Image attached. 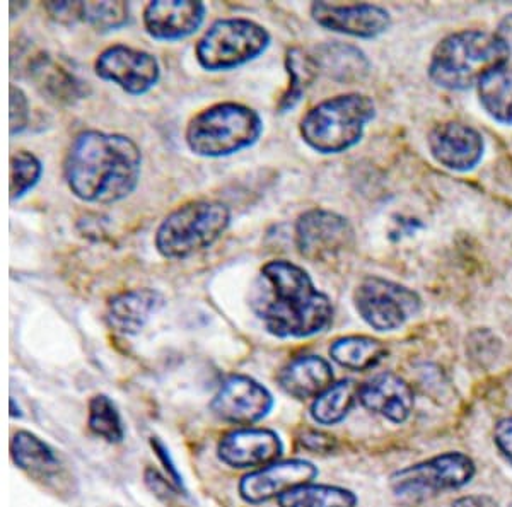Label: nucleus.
I'll return each mask as SVG.
<instances>
[{"mask_svg":"<svg viewBox=\"0 0 512 507\" xmlns=\"http://www.w3.org/2000/svg\"><path fill=\"white\" fill-rule=\"evenodd\" d=\"M96 76L113 82L132 96L151 91L159 82L161 67L152 53L127 45H113L99 53L94 62Z\"/></svg>","mask_w":512,"mask_h":507,"instance_id":"nucleus-11","label":"nucleus"},{"mask_svg":"<svg viewBox=\"0 0 512 507\" xmlns=\"http://www.w3.org/2000/svg\"><path fill=\"white\" fill-rule=\"evenodd\" d=\"M128 16L127 2H81V21L101 33L122 28L128 23Z\"/></svg>","mask_w":512,"mask_h":507,"instance_id":"nucleus-31","label":"nucleus"},{"mask_svg":"<svg viewBox=\"0 0 512 507\" xmlns=\"http://www.w3.org/2000/svg\"><path fill=\"white\" fill-rule=\"evenodd\" d=\"M330 362L320 356H301L287 362L279 373V386L296 400L318 398L333 385Z\"/></svg>","mask_w":512,"mask_h":507,"instance_id":"nucleus-20","label":"nucleus"},{"mask_svg":"<svg viewBox=\"0 0 512 507\" xmlns=\"http://www.w3.org/2000/svg\"><path fill=\"white\" fill-rule=\"evenodd\" d=\"M270 33L251 19H219L198 40L195 57L210 72L236 69L258 59L268 45Z\"/></svg>","mask_w":512,"mask_h":507,"instance_id":"nucleus-7","label":"nucleus"},{"mask_svg":"<svg viewBox=\"0 0 512 507\" xmlns=\"http://www.w3.org/2000/svg\"><path fill=\"white\" fill-rule=\"evenodd\" d=\"M11 458L23 472L40 480L52 478L60 472L59 456L30 431H18L12 436Z\"/></svg>","mask_w":512,"mask_h":507,"instance_id":"nucleus-22","label":"nucleus"},{"mask_svg":"<svg viewBox=\"0 0 512 507\" xmlns=\"http://www.w3.org/2000/svg\"><path fill=\"white\" fill-rule=\"evenodd\" d=\"M41 175H43V164L33 152H14L11 156V173H9L11 202L23 199L26 193L38 185Z\"/></svg>","mask_w":512,"mask_h":507,"instance_id":"nucleus-30","label":"nucleus"},{"mask_svg":"<svg viewBox=\"0 0 512 507\" xmlns=\"http://www.w3.org/2000/svg\"><path fill=\"white\" fill-rule=\"evenodd\" d=\"M30 79L36 89L55 105H76L86 96V82L65 69L47 53H41L30 62Z\"/></svg>","mask_w":512,"mask_h":507,"instance_id":"nucleus-21","label":"nucleus"},{"mask_svg":"<svg viewBox=\"0 0 512 507\" xmlns=\"http://www.w3.org/2000/svg\"><path fill=\"white\" fill-rule=\"evenodd\" d=\"M311 16L326 30L355 36V38H376L391 26L390 12L374 4H330L315 2Z\"/></svg>","mask_w":512,"mask_h":507,"instance_id":"nucleus-14","label":"nucleus"},{"mask_svg":"<svg viewBox=\"0 0 512 507\" xmlns=\"http://www.w3.org/2000/svg\"><path fill=\"white\" fill-rule=\"evenodd\" d=\"M512 507V506H511Z\"/></svg>","mask_w":512,"mask_h":507,"instance_id":"nucleus-41","label":"nucleus"},{"mask_svg":"<svg viewBox=\"0 0 512 507\" xmlns=\"http://www.w3.org/2000/svg\"><path fill=\"white\" fill-rule=\"evenodd\" d=\"M205 12L204 2L197 0H154L144 9V28L154 40H183L197 33Z\"/></svg>","mask_w":512,"mask_h":507,"instance_id":"nucleus-16","label":"nucleus"},{"mask_svg":"<svg viewBox=\"0 0 512 507\" xmlns=\"http://www.w3.org/2000/svg\"><path fill=\"white\" fill-rule=\"evenodd\" d=\"M142 152L122 134L84 130L65 154L64 178L70 192L88 204L127 199L139 185Z\"/></svg>","mask_w":512,"mask_h":507,"instance_id":"nucleus-2","label":"nucleus"},{"mask_svg":"<svg viewBox=\"0 0 512 507\" xmlns=\"http://www.w3.org/2000/svg\"><path fill=\"white\" fill-rule=\"evenodd\" d=\"M88 426L98 438L105 439L106 443H122L125 438L122 415L117 405L106 395H96L89 402Z\"/></svg>","mask_w":512,"mask_h":507,"instance_id":"nucleus-29","label":"nucleus"},{"mask_svg":"<svg viewBox=\"0 0 512 507\" xmlns=\"http://www.w3.org/2000/svg\"><path fill=\"white\" fill-rule=\"evenodd\" d=\"M354 239L350 222L332 210H308L296 222L297 251L309 262H330L352 248Z\"/></svg>","mask_w":512,"mask_h":507,"instance_id":"nucleus-10","label":"nucleus"},{"mask_svg":"<svg viewBox=\"0 0 512 507\" xmlns=\"http://www.w3.org/2000/svg\"><path fill=\"white\" fill-rule=\"evenodd\" d=\"M511 53L497 33L460 31L437 45L429 74L441 88L465 91L480 84L494 70L506 67Z\"/></svg>","mask_w":512,"mask_h":507,"instance_id":"nucleus-3","label":"nucleus"},{"mask_svg":"<svg viewBox=\"0 0 512 507\" xmlns=\"http://www.w3.org/2000/svg\"><path fill=\"white\" fill-rule=\"evenodd\" d=\"M161 306L163 296L149 287L123 291L110 299L106 308V321L115 332L137 335Z\"/></svg>","mask_w":512,"mask_h":507,"instance_id":"nucleus-19","label":"nucleus"},{"mask_svg":"<svg viewBox=\"0 0 512 507\" xmlns=\"http://www.w3.org/2000/svg\"><path fill=\"white\" fill-rule=\"evenodd\" d=\"M286 67L291 81L286 93L280 98L279 108L282 111L292 110L301 101L311 82L320 74L313 55H308L299 48H292L287 52Z\"/></svg>","mask_w":512,"mask_h":507,"instance_id":"nucleus-28","label":"nucleus"},{"mask_svg":"<svg viewBox=\"0 0 512 507\" xmlns=\"http://www.w3.org/2000/svg\"><path fill=\"white\" fill-rule=\"evenodd\" d=\"M330 356L338 366L350 371L376 368L386 357V347L379 340L364 335L338 338L330 347Z\"/></svg>","mask_w":512,"mask_h":507,"instance_id":"nucleus-24","label":"nucleus"},{"mask_svg":"<svg viewBox=\"0 0 512 507\" xmlns=\"http://www.w3.org/2000/svg\"><path fill=\"white\" fill-rule=\"evenodd\" d=\"M11 417L12 419H16V417H23V414H21V408H16V400H14V398H11Z\"/></svg>","mask_w":512,"mask_h":507,"instance_id":"nucleus-40","label":"nucleus"},{"mask_svg":"<svg viewBox=\"0 0 512 507\" xmlns=\"http://www.w3.org/2000/svg\"><path fill=\"white\" fill-rule=\"evenodd\" d=\"M45 9L57 23L70 26L81 21V2H48Z\"/></svg>","mask_w":512,"mask_h":507,"instance_id":"nucleus-33","label":"nucleus"},{"mask_svg":"<svg viewBox=\"0 0 512 507\" xmlns=\"http://www.w3.org/2000/svg\"><path fill=\"white\" fill-rule=\"evenodd\" d=\"M30 101L23 89L11 86V135L21 134L30 125Z\"/></svg>","mask_w":512,"mask_h":507,"instance_id":"nucleus-32","label":"nucleus"},{"mask_svg":"<svg viewBox=\"0 0 512 507\" xmlns=\"http://www.w3.org/2000/svg\"><path fill=\"white\" fill-rule=\"evenodd\" d=\"M250 306L270 335L308 338L332 325L333 304L308 272L289 260L265 263L251 286Z\"/></svg>","mask_w":512,"mask_h":507,"instance_id":"nucleus-1","label":"nucleus"},{"mask_svg":"<svg viewBox=\"0 0 512 507\" xmlns=\"http://www.w3.org/2000/svg\"><path fill=\"white\" fill-rule=\"evenodd\" d=\"M284 453V444L279 434L270 429L243 427L229 432L217 446V456L227 467L246 468L267 467L279 461Z\"/></svg>","mask_w":512,"mask_h":507,"instance_id":"nucleus-15","label":"nucleus"},{"mask_svg":"<svg viewBox=\"0 0 512 507\" xmlns=\"http://www.w3.org/2000/svg\"><path fill=\"white\" fill-rule=\"evenodd\" d=\"M374 115L376 106L369 96L342 94L309 110L299 130L304 142L316 152L340 154L359 144Z\"/></svg>","mask_w":512,"mask_h":507,"instance_id":"nucleus-5","label":"nucleus"},{"mask_svg":"<svg viewBox=\"0 0 512 507\" xmlns=\"http://www.w3.org/2000/svg\"><path fill=\"white\" fill-rule=\"evenodd\" d=\"M316 477L318 468L311 461H275L241 478L239 496L248 504H263L279 499L299 485L313 482Z\"/></svg>","mask_w":512,"mask_h":507,"instance_id":"nucleus-13","label":"nucleus"},{"mask_svg":"<svg viewBox=\"0 0 512 507\" xmlns=\"http://www.w3.org/2000/svg\"><path fill=\"white\" fill-rule=\"evenodd\" d=\"M357 313L378 332L402 328L420 311V298L408 287L381 277H367L354 294Z\"/></svg>","mask_w":512,"mask_h":507,"instance_id":"nucleus-9","label":"nucleus"},{"mask_svg":"<svg viewBox=\"0 0 512 507\" xmlns=\"http://www.w3.org/2000/svg\"><path fill=\"white\" fill-rule=\"evenodd\" d=\"M231 224V210L219 200H192L164 217L156 231V250L168 260H183L217 243Z\"/></svg>","mask_w":512,"mask_h":507,"instance_id":"nucleus-6","label":"nucleus"},{"mask_svg":"<svg viewBox=\"0 0 512 507\" xmlns=\"http://www.w3.org/2000/svg\"><path fill=\"white\" fill-rule=\"evenodd\" d=\"M453 507H497V502L489 496H468L454 501Z\"/></svg>","mask_w":512,"mask_h":507,"instance_id":"nucleus-38","label":"nucleus"},{"mask_svg":"<svg viewBox=\"0 0 512 507\" xmlns=\"http://www.w3.org/2000/svg\"><path fill=\"white\" fill-rule=\"evenodd\" d=\"M274 407L272 393L256 379L233 374L222 383L210 403L212 412L233 426H253L265 419Z\"/></svg>","mask_w":512,"mask_h":507,"instance_id":"nucleus-12","label":"nucleus"},{"mask_svg":"<svg viewBox=\"0 0 512 507\" xmlns=\"http://www.w3.org/2000/svg\"><path fill=\"white\" fill-rule=\"evenodd\" d=\"M301 444L304 448L309 451H318V453H326V451H332L333 449V438L326 436L323 432L318 431H304L301 436Z\"/></svg>","mask_w":512,"mask_h":507,"instance_id":"nucleus-37","label":"nucleus"},{"mask_svg":"<svg viewBox=\"0 0 512 507\" xmlns=\"http://www.w3.org/2000/svg\"><path fill=\"white\" fill-rule=\"evenodd\" d=\"M478 96L490 117L512 123V69L501 67L478 84Z\"/></svg>","mask_w":512,"mask_h":507,"instance_id":"nucleus-27","label":"nucleus"},{"mask_svg":"<svg viewBox=\"0 0 512 507\" xmlns=\"http://www.w3.org/2000/svg\"><path fill=\"white\" fill-rule=\"evenodd\" d=\"M359 402V385L352 379H344L330 386L311 405V417L321 426H335L349 415Z\"/></svg>","mask_w":512,"mask_h":507,"instance_id":"nucleus-25","label":"nucleus"},{"mask_svg":"<svg viewBox=\"0 0 512 507\" xmlns=\"http://www.w3.org/2000/svg\"><path fill=\"white\" fill-rule=\"evenodd\" d=\"M429 149L437 163L454 171H468L482 159L483 139L465 123L448 122L432 130Z\"/></svg>","mask_w":512,"mask_h":507,"instance_id":"nucleus-17","label":"nucleus"},{"mask_svg":"<svg viewBox=\"0 0 512 507\" xmlns=\"http://www.w3.org/2000/svg\"><path fill=\"white\" fill-rule=\"evenodd\" d=\"M475 463L463 453H446L393 473L390 487L396 497L420 501L444 490L465 487L475 477Z\"/></svg>","mask_w":512,"mask_h":507,"instance_id":"nucleus-8","label":"nucleus"},{"mask_svg":"<svg viewBox=\"0 0 512 507\" xmlns=\"http://www.w3.org/2000/svg\"><path fill=\"white\" fill-rule=\"evenodd\" d=\"M263 134V120L250 106L226 101L209 106L188 123L185 140L195 156L227 158L248 149Z\"/></svg>","mask_w":512,"mask_h":507,"instance_id":"nucleus-4","label":"nucleus"},{"mask_svg":"<svg viewBox=\"0 0 512 507\" xmlns=\"http://www.w3.org/2000/svg\"><path fill=\"white\" fill-rule=\"evenodd\" d=\"M494 441L497 449L501 451V455L506 458L507 463L512 467V415L497 422Z\"/></svg>","mask_w":512,"mask_h":507,"instance_id":"nucleus-35","label":"nucleus"},{"mask_svg":"<svg viewBox=\"0 0 512 507\" xmlns=\"http://www.w3.org/2000/svg\"><path fill=\"white\" fill-rule=\"evenodd\" d=\"M359 402L369 412L402 424L414 410V391L400 376L383 373L359 386Z\"/></svg>","mask_w":512,"mask_h":507,"instance_id":"nucleus-18","label":"nucleus"},{"mask_svg":"<svg viewBox=\"0 0 512 507\" xmlns=\"http://www.w3.org/2000/svg\"><path fill=\"white\" fill-rule=\"evenodd\" d=\"M280 507H355L357 496L344 487L304 484L277 499Z\"/></svg>","mask_w":512,"mask_h":507,"instance_id":"nucleus-26","label":"nucleus"},{"mask_svg":"<svg viewBox=\"0 0 512 507\" xmlns=\"http://www.w3.org/2000/svg\"><path fill=\"white\" fill-rule=\"evenodd\" d=\"M497 35L501 36L502 40L506 41L507 47L511 48L512 52V14L502 21L501 28H499Z\"/></svg>","mask_w":512,"mask_h":507,"instance_id":"nucleus-39","label":"nucleus"},{"mask_svg":"<svg viewBox=\"0 0 512 507\" xmlns=\"http://www.w3.org/2000/svg\"><path fill=\"white\" fill-rule=\"evenodd\" d=\"M144 480H146L147 487H149L156 496L164 499V501L173 499V497L178 494V490H176L178 487H176L173 482L166 480L156 468H147L146 473H144Z\"/></svg>","mask_w":512,"mask_h":507,"instance_id":"nucleus-34","label":"nucleus"},{"mask_svg":"<svg viewBox=\"0 0 512 507\" xmlns=\"http://www.w3.org/2000/svg\"><path fill=\"white\" fill-rule=\"evenodd\" d=\"M151 446L154 449V453L158 455L159 461L163 463L164 470L168 472L169 480H173V484L178 487V489H183V478H181L180 472H178V468H176L175 461L169 455V449L166 448V444L161 441L159 438H151Z\"/></svg>","mask_w":512,"mask_h":507,"instance_id":"nucleus-36","label":"nucleus"},{"mask_svg":"<svg viewBox=\"0 0 512 507\" xmlns=\"http://www.w3.org/2000/svg\"><path fill=\"white\" fill-rule=\"evenodd\" d=\"M318 70L335 81H361L369 72V62L359 48L344 43H326L313 55Z\"/></svg>","mask_w":512,"mask_h":507,"instance_id":"nucleus-23","label":"nucleus"}]
</instances>
